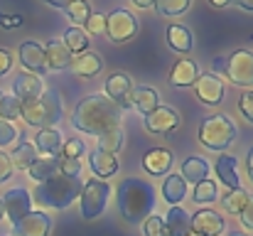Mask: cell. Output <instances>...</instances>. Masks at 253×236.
<instances>
[{
	"label": "cell",
	"instance_id": "obj_1",
	"mask_svg": "<svg viewBox=\"0 0 253 236\" xmlns=\"http://www.w3.org/2000/svg\"><path fill=\"white\" fill-rule=\"evenodd\" d=\"M72 123L77 131L101 138L103 133L121 128V108L106 94H88L77 103Z\"/></svg>",
	"mask_w": 253,
	"mask_h": 236
},
{
	"label": "cell",
	"instance_id": "obj_2",
	"mask_svg": "<svg viewBox=\"0 0 253 236\" xmlns=\"http://www.w3.org/2000/svg\"><path fill=\"white\" fill-rule=\"evenodd\" d=\"M118 199V212L128 224H140L155 212V189L150 182L128 177L118 185L116 192Z\"/></svg>",
	"mask_w": 253,
	"mask_h": 236
},
{
	"label": "cell",
	"instance_id": "obj_3",
	"mask_svg": "<svg viewBox=\"0 0 253 236\" xmlns=\"http://www.w3.org/2000/svg\"><path fill=\"white\" fill-rule=\"evenodd\" d=\"M82 177H64V175H54L44 182L37 185V189L32 192V199L44 207V209H67L72 202L79 199L82 194Z\"/></svg>",
	"mask_w": 253,
	"mask_h": 236
},
{
	"label": "cell",
	"instance_id": "obj_4",
	"mask_svg": "<svg viewBox=\"0 0 253 236\" xmlns=\"http://www.w3.org/2000/svg\"><path fill=\"white\" fill-rule=\"evenodd\" d=\"M20 118H25L27 126L32 128H54L62 121V98L57 91L44 89L40 98L30 103H20Z\"/></svg>",
	"mask_w": 253,
	"mask_h": 236
},
{
	"label": "cell",
	"instance_id": "obj_5",
	"mask_svg": "<svg viewBox=\"0 0 253 236\" xmlns=\"http://www.w3.org/2000/svg\"><path fill=\"white\" fill-rule=\"evenodd\" d=\"M236 136H239L236 123L226 113L207 116L199 123V143L204 148H209V150H226L236 141Z\"/></svg>",
	"mask_w": 253,
	"mask_h": 236
},
{
	"label": "cell",
	"instance_id": "obj_6",
	"mask_svg": "<svg viewBox=\"0 0 253 236\" xmlns=\"http://www.w3.org/2000/svg\"><path fill=\"white\" fill-rule=\"evenodd\" d=\"M108 197H111V185L106 180H86L84 187H82V194H79V207H82V217L86 222L96 219L103 214L106 204H108Z\"/></svg>",
	"mask_w": 253,
	"mask_h": 236
},
{
	"label": "cell",
	"instance_id": "obj_7",
	"mask_svg": "<svg viewBox=\"0 0 253 236\" xmlns=\"http://www.w3.org/2000/svg\"><path fill=\"white\" fill-rule=\"evenodd\" d=\"M106 35L116 45H123V42L133 40L138 35V17L126 7H118V10L108 12L106 15Z\"/></svg>",
	"mask_w": 253,
	"mask_h": 236
},
{
	"label": "cell",
	"instance_id": "obj_8",
	"mask_svg": "<svg viewBox=\"0 0 253 236\" xmlns=\"http://www.w3.org/2000/svg\"><path fill=\"white\" fill-rule=\"evenodd\" d=\"M226 59H229L226 79L234 86H244V89L253 86V52H249V49H236Z\"/></svg>",
	"mask_w": 253,
	"mask_h": 236
},
{
	"label": "cell",
	"instance_id": "obj_9",
	"mask_svg": "<svg viewBox=\"0 0 253 236\" xmlns=\"http://www.w3.org/2000/svg\"><path fill=\"white\" fill-rule=\"evenodd\" d=\"M2 207H5V219H10V224L15 227L22 217L32 212V194L25 187H12L2 194Z\"/></svg>",
	"mask_w": 253,
	"mask_h": 236
},
{
	"label": "cell",
	"instance_id": "obj_10",
	"mask_svg": "<svg viewBox=\"0 0 253 236\" xmlns=\"http://www.w3.org/2000/svg\"><path fill=\"white\" fill-rule=\"evenodd\" d=\"M179 113L172 108V106H158L155 111H150L145 118H143V126L148 133H155V136H169L172 131L179 128Z\"/></svg>",
	"mask_w": 253,
	"mask_h": 236
},
{
	"label": "cell",
	"instance_id": "obj_11",
	"mask_svg": "<svg viewBox=\"0 0 253 236\" xmlns=\"http://www.w3.org/2000/svg\"><path fill=\"white\" fill-rule=\"evenodd\" d=\"M189 227L194 236H221L226 229V222L219 212L214 209H197L194 214H189Z\"/></svg>",
	"mask_w": 253,
	"mask_h": 236
},
{
	"label": "cell",
	"instance_id": "obj_12",
	"mask_svg": "<svg viewBox=\"0 0 253 236\" xmlns=\"http://www.w3.org/2000/svg\"><path fill=\"white\" fill-rule=\"evenodd\" d=\"M130 94H133V79L123 72H116V74H108L106 79V96L123 111H130Z\"/></svg>",
	"mask_w": 253,
	"mask_h": 236
},
{
	"label": "cell",
	"instance_id": "obj_13",
	"mask_svg": "<svg viewBox=\"0 0 253 236\" xmlns=\"http://www.w3.org/2000/svg\"><path fill=\"white\" fill-rule=\"evenodd\" d=\"M194 94L202 103L207 106H219L221 98H224V81L216 77V74H199L194 81Z\"/></svg>",
	"mask_w": 253,
	"mask_h": 236
},
{
	"label": "cell",
	"instance_id": "obj_14",
	"mask_svg": "<svg viewBox=\"0 0 253 236\" xmlns=\"http://www.w3.org/2000/svg\"><path fill=\"white\" fill-rule=\"evenodd\" d=\"M52 232V217L47 212H30L27 217H22L15 227L12 234L15 236H49Z\"/></svg>",
	"mask_w": 253,
	"mask_h": 236
},
{
	"label": "cell",
	"instance_id": "obj_15",
	"mask_svg": "<svg viewBox=\"0 0 253 236\" xmlns=\"http://www.w3.org/2000/svg\"><path fill=\"white\" fill-rule=\"evenodd\" d=\"M20 62H22V67H25L30 74H35V77H42V74L49 72V69H47V59H44V47H42L40 42H32V40L22 42V45H20Z\"/></svg>",
	"mask_w": 253,
	"mask_h": 236
},
{
	"label": "cell",
	"instance_id": "obj_16",
	"mask_svg": "<svg viewBox=\"0 0 253 236\" xmlns=\"http://www.w3.org/2000/svg\"><path fill=\"white\" fill-rule=\"evenodd\" d=\"M44 91V84H42V77H35L30 72H22L15 77V84H12V96L20 101V103H30L35 98H40Z\"/></svg>",
	"mask_w": 253,
	"mask_h": 236
},
{
	"label": "cell",
	"instance_id": "obj_17",
	"mask_svg": "<svg viewBox=\"0 0 253 236\" xmlns=\"http://www.w3.org/2000/svg\"><path fill=\"white\" fill-rule=\"evenodd\" d=\"M172 162H174V157H172L169 150H165V148H153V150H148L143 155V170L148 175H153V177H163V175H169Z\"/></svg>",
	"mask_w": 253,
	"mask_h": 236
},
{
	"label": "cell",
	"instance_id": "obj_18",
	"mask_svg": "<svg viewBox=\"0 0 253 236\" xmlns=\"http://www.w3.org/2000/svg\"><path fill=\"white\" fill-rule=\"evenodd\" d=\"M44 59H47V69L49 72H62V69H69L72 67V52L64 47V42L59 40H49L47 47H44Z\"/></svg>",
	"mask_w": 253,
	"mask_h": 236
},
{
	"label": "cell",
	"instance_id": "obj_19",
	"mask_svg": "<svg viewBox=\"0 0 253 236\" xmlns=\"http://www.w3.org/2000/svg\"><path fill=\"white\" fill-rule=\"evenodd\" d=\"M199 77V67L194 59H177L172 72H169V84L177 89H189Z\"/></svg>",
	"mask_w": 253,
	"mask_h": 236
},
{
	"label": "cell",
	"instance_id": "obj_20",
	"mask_svg": "<svg viewBox=\"0 0 253 236\" xmlns=\"http://www.w3.org/2000/svg\"><path fill=\"white\" fill-rule=\"evenodd\" d=\"M62 145H64V136L57 128H42L35 136V150L42 153L44 157H52V155H57V153H62Z\"/></svg>",
	"mask_w": 253,
	"mask_h": 236
},
{
	"label": "cell",
	"instance_id": "obj_21",
	"mask_svg": "<svg viewBox=\"0 0 253 236\" xmlns=\"http://www.w3.org/2000/svg\"><path fill=\"white\" fill-rule=\"evenodd\" d=\"M163 227L168 236H192L189 214L182 207H169V212L163 217Z\"/></svg>",
	"mask_w": 253,
	"mask_h": 236
},
{
	"label": "cell",
	"instance_id": "obj_22",
	"mask_svg": "<svg viewBox=\"0 0 253 236\" xmlns=\"http://www.w3.org/2000/svg\"><path fill=\"white\" fill-rule=\"evenodd\" d=\"M101 69H103V59H101V54H96V52H88V49H86V52L77 54V57L72 59V72L82 79L96 77Z\"/></svg>",
	"mask_w": 253,
	"mask_h": 236
},
{
	"label": "cell",
	"instance_id": "obj_23",
	"mask_svg": "<svg viewBox=\"0 0 253 236\" xmlns=\"http://www.w3.org/2000/svg\"><path fill=\"white\" fill-rule=\"evenodd\" d=\"M214 170H216V177L229 187V189H239L241 187V177H239V162H236V157L231 155H219L216 160V165H214Z\"/></svg>",
	"mask_w": 253,
	"mask_h": 236
},
{
	"label": "cell",
	"instance_id": "obj_24",
	"mask_svg": "<svg viewBox=\"0 0 253 236\" xmlns=\"http://www.w3.org/2000/svg\"><path fill=\"white\" fill-rule=\"evenodd\" d=\"M130 103H133L143 116H148L150 111H155V108L160 106V94H158V89H153V86H133Z\"/></svg>",
	"mask_w": 253,
	"mask_h": 236
},
{
	"label": "cell",
	"instance_id": "obj_25",
	"mask_svg": "<svg viewBox=\"0 0 253 236\" xmlns=\"http://www.w3.org/2000/svg\"><path fill=\"white\" fill-rule=\"evenodd\" d=\"M88 165H91V172L96 175V180H103V177H111L118 172V157L111 155V153H103L98 148L91 150Z\"/></svg>",
	"mask_w": 253,
	"mask_h": 236
},
{
	"label": "cell",
	"instance_id": "obj_26",
	"mask_svg": "<svg viewBox=\"0 0 253 236\" xmlns=\"http://www.w3.org/2000/svg\"><path fill=\"white\" fill-rule=\"evenodd\" d=\"M59 165H62V155L37 157V160L30 165L27 175H30V180H35V182H44V180L59 175Z\"/></svg>",
	"mask_w": 253,
	"mask_h": 236
},
{
	"label": "cell",
	"instance_id": "obj_27",
	"mask_svg": "<svg viewBox=\"0 0 253 236\" xmlns=\"http://www.w3.org/2000/svg\"><path fill=\"white\" fill-rule=\"evenodd\" d=\"M165 37H168L169 49H174L179 54H189L192 47H194V37H192V32L184 25H169Z\"/></svg>",
	"mask_w": 253,
	"mask_h": 236
},
{
	"label": "cell",
	"instance_id": "obj_28",
	"mask_svg": "<svg viewBox=\"0 0 253 236\" xmlns=\"http://www.w3.org/2000/svg\"><path fill=\"white\" fill-rule=\"evenodd\" d=\"M182 180L184 182H192V185H199L202 180H209V162L204 160V157H187L184 162H182Z\"/></svg>",
	"mask_w": 253,
	"mask_h": 236
},
{
	"label": "cell",
	"instance_id": "obj_29",
	"mask_svg": "<svg viewBox=\"0 0 253 236\" xmlns=\"http://www.w3.org/2000/svg\"><path fill=\"white\" fill-rule=\"evenodd\" d=\"M184 197H187V182L182 180V175L169 172V177H165V182H163V199L169 207H179V202Z\"/></svg>",
	"mask_w": 253,
	"mask_h": 236
},
{
	"label": "cell",
	"instance_id": "obj_30",
	"mask_svg": "<svg viewBox=\"0 0 253 236\" xmlns=\"http://www.w3.org/2000/svg\"><path fill=\"white\" fill-rule=\"evenodd\" d=\"M35 160H37V150H35V145L27 143V141L17 143V145L12 148V153H10L12 170H30V165H32Z\"/></svg>",
	"mask_w": 253,
	"mask_h": 236
},
{
	"label": "cell",
	"instance_id": "obj_31",
	"mask_svg": "<svg viewBox=\"0 0 253 236\" xmlns=\"http://www.w3.org/2000/svg\"><path fill=\"white\" fill-rule=\"evenodd\" d=\"M62 40H64V47H67L72 54H82V52H86V49H88V42H91L88 35L84 32V27H74V25L64 32Z\"/></svg>",
	"mask_w": 253,
	"mask_h": 236
},
{
	"label": "cell",
	"instance_id": "obj_32",
	"mask_svg": "<svg viewBox=\"0 0 253 236\" xmlns=\"http://www.w3.org/2000/svg\"><path fill=\"white\" fill-rule=\"evenodd\" d=\"M249 199H251V194H249L244 187H239V189H229V192L221 197V207H224L229 214H241L244 207L249 204Z\"/></svg>",
	"mask_w": 253,
	"mask_h": 236
},
{
	"label": "cell",
	"instance_id": "obj_33",
	"mask_svg": "<svg viewBox=\"0 0 253 236\" xmlns=\"http://www.w3.org/2000/svg\"><path fill=\"white\" fill-rule=\"evenodd\" d=\"M123 143H126V131H123V126H121V128L108 131V133H103V136L98 138V150L116 155V153L123 148Z\"/></svg>",
	"mask_w": 253,
	"mask_h": 236
},
{
	"label": "cell",
	"instance_id": "obj_34",
	"mask_svg": "<svg viewBox=\"0 0 253 236\" xmlns=\"http://www.w3.org/2000/svg\"><path fill=\"white\" fill-rule=\"evenodd\" d=\"M192 199H194L197 204H211V202H216V199H219V187H216V182L202 180L199 185H194Z\"/></svg>",
	"mask_w": 253,
	"mask_h": 236
},
{
	"label": "cell",
	"instance_id": "obj_35",
	"mask_svg": "<svg viewBox=\"0 0 253 236\" xmlns=\"http://www.w3.org/2000/svg\"><path fill=\"white\" fill-rule=\"evenodd\" d=\"M192 0H155V10L165 17H177L189 10Z\"/></svg>",
	"mask_w": 253,
	"mask_h": 236
},
{
	"label": "cell",
	"instance_id": "obj_36",
	"mask_svg": "<svg viewBox=\"0 0 253 236\" xmlns=\"http://www.w3.org/2000/svg\"><path fill=\"white\" fill-rule=\"evenodd\" d=\"M64 12H67V17L72 20L74 27H82L86 20H88V15H91V7H88L86 0H74L69 7H64Z\"/></svg>",
	"mask_w": 253,
	"mask_h": 236
},
{
	"label": "cell",
	"instance_id": "obj_37",
	"mask_svg": "<svg viewBox=\"0 0 253 236\" xmlns=\"http://www.w3.org/2000/svg\"><path fill=\"white\" fill-rule=\"evenodd\" d=\"M20 118V101L12 94H0V121H15Z\"/></svg>",
	"mask_w": 253,
	"mask_h": 236
},
{
	"label": "cell",
	"instance_id": "obj_38",
	"mask_svg": "<svg viewBox=\"0 0 253 236\" xmlns=\"http://www.w3.org/2000/svg\"><path fill=\"white\" fill-rule=\"evenodd\" d=\"M86 35H106V15L103 12H91L84 22Z\"/></svg>",
	"mask_w": 253,
	"mask_h": 236
},
{
	"label": "cell",
	"instance_id": "obj_39",
	"mask_svg": "<svg viewBox=\"0 0 253 236\" xmlns=\"http://www.w3.org/2000/svg\"><path fill=\"white\" fill-rule=\"evenodd\" d=\"M143 236H168L165 234V227H163V217L150 214V217L143 222Z\"/></svg>",
	"mask_w": 253,
	"mask_h": 236
},
{
	"label": "cell",
	"instance_id": "obj_40",
	"mask_svg": "<svg viewBox=\"0 0 253 236\" xmlns=\"http://www.w3.org/2000/svg\"><path fill=\"white\" fill-rule=\"evenodd\" d=\"M15 141H17V128H15V123L0 121V150L7 148V145H12Z\"/></svg>",
	"mask_w": 253,
	"mask_h": 236
},
{
	"label": "cell",
	"instance_id": "obj_41",
	"mask_svg": "<svg viewBox=\"0 0 253 236\" xmlns=\"http://www.w3.org/2000/svg\"><path fill=\"white\" fill-rule=\"evenodd\" d=\"M84 153H86V145H84V141H79V138H72V141H67V143L62 145V157H74V160H79Z\"/></svg>",
	"mask_w": 253,
	"mask_h": 236
},
{
	"label": "cell",
	"instance_id": "obj_42",
	"mask_svg": "<svg viewBox=\"0 0 253 236\" xmlns=\"http://www.w3.org/2000/svg\"><path fill=\"white\" fill-rule=\"evenodd\" d=\"M59 175H64V177H79L82 175V162L74 160V157H62Z\"/></svg>",
	"mask_w": 253,
	"mask_h": 236
},
{
	"label": "cell",
	"instance_id": "obj_43",
	"mask_svg": "<svg viewBox=\"0 0 253 236\" xmlns=\"http://www.w3.org/2000/svg\"><path fill=\"white\" fill-rule=\"evenodd\" d=\"M239 111L244 113V118L253 123V91H244L239 98Z\"/></svg>",
	"mask_w": 253,
	"mask_h": 236
},
{
	"label": "cell",
	"instance_id": "obj_44",
	"mask_svg": "<svg viewBox=\"0 0 253 236\" xmlns=\"http://www.w3.org/2000/svg\"><path fill=\"white\" fill-rule=\"evenodd\" d=\"M10 175H12V162H10V155L0 150V185H2V182H7V180H10Z\"/></svg>",
	"mask_w": 253,
	"mask_h": 236
},
{
	"label": "cell",
	"instance_id": "obj_45",
	"mask_svg": "<svg viewBox=\"0 0 253 236\" xmlns=\"http://www.w3.org/2000/svg\"><path fill=\"white\" fill-rule=\"evenodd\" d=\"M226 69H229V59H226L224 54H219V57L211 59V74H216V77H226Z\"/></svg>",
	"mask_w": 253,
	"mask_h": 236
},
{
	"label": "cell",
	"instance_id": "obj_46",
	"mask_svg": "<svg viewBox=\"0 0 253 236\" xmlns=\"http://www.w3.org/2000/svg\"><path fill=\"white\" fill-rule=\"evenodd\" d=\"M239 219H241V224H244L249 232H253V197L249 199V204L244 207V212L239 214Z\"/></svg>",
	"mask_w": 253,
	"mask_h": 236
},
{
	"label": "cell",
	"instance_id": "obj_47",
	"mask_svg": "<svg viewBox=\"0 0 253 236\" xmlns=\"http://www.w3.org/2000/svg\"><path fill=\"white\" fill-rule=\"evenodd\" d=\"M0 27H5V30H12V27H22V17L20 15H2L0 12Z\"/></svg>",
	"mask_w": 253,
	"mask_h": 236
},
{
	"label": "cell",
	"instance_id": "obj_48",
	"mask_svg": "<svg viewBox=\"0 0 253 236\" xmlns=\"http://www.w3.org/2000/svg\"><path fill=\"white\" fill-rule=\"evenodd\" d=\"M10 67H12V57H10V52H7V49H0V77L7 74Z\"/></svg>",
	"mask_w": 253,
	"mask_h": 236
},
{
	"label": "cell",
	"instance_id": "obj_49",
	"mask_svg": "<svg viewBox=\"0 0 253 236\" xmlns=\"http://www.w3.org/2000/svg\"><path fill=\"white\" fill-rule=\"evenodd\" d=\"M47 5H52V7H59V10H64V7H69L74 0H44Z\"/></svg>",
	"mask_w": 253,
	"mask_h": 236
},
{
	"label": "cell",
	"instance_id": "obj_50",
	"mask_svg": "<svg viewBox=\"0 0 253 236\" xmlns=\"http://www.w3.org/2000/svg\"><path fill=\"white\" fill-rule=\"evenodd\" d=\"M133 5L140 10H150V7H155V0H133Z\"/></svg>",
	"mask_w": 253,
	"mask_h": 236
},
{
	"label": "cell",
	"instance_id": "obj_51",
	"mask_svg": "<svg viewBox=\"0 0 253 236\" xmlns=\"http://www.w3.org/2000/svg\"><path fill=\"white\" fill-rule=\"evenodd\" d=\"M246 170H249V180H251V185H253V148L249 150V155H246Z\"/></svg>",
	"mask_w": 253,
	"mask_h": 236
},
{
	"label": "cell",
	"instance_id": "obj_52",
	"mask_svg": "<svg viewBox=\"0 0 253 236\" xmlns=\"http://www.w3.org/2000/svg\"><path fill=\"white\" fill-rule=\"evenodd\" d=\"M241 10H249V12H253V0H234Z\"/></svg>",
	"mask_w": 253,
	"mask_h": 236
},
{
	"label": "cell",
	"instance_id": "obj_53",
	"mask_svg": "<svg viewBox=\"0 0 253 236\" xmlns=\"http://www.w3.org/2000/svg\"><path fill=\"white\" fill-rule=\"evenodd\" d=\"M209 2H211L214 7H226V5H231L234 0H209Z\"/></svg>",
	"mask_w": 253,
	"mask_h": 236
},
{
	"label": "cell",
	"instance_id": "obj_54",
	"mask_svg": "<svg viewBox=\"0 0 253 236\" xmlns=\"http://www.w3.org/2000/svg\"><path fill=\"white\" fill-rule=\"evenodd\" d=\"M5 219V207H2V199H0V222Z\"/></svg>",
	"mask_w": 253,
	"mask_h": 236
},
{
	"label": "cell",
	"instance_id": "obj_55",
	"mask_svg": "<svg viewBox=\"0 0 253 236\" xmlns=\"http://www.w3.org/2000/svg\"><path fill=\"white\" fill-rule=\"evenodd\" d=\"M229 236H249V234H244V232H231Z\"/></svg>",
	"mask_w": 253,
	"mask_h": 236
}]
</instances>
